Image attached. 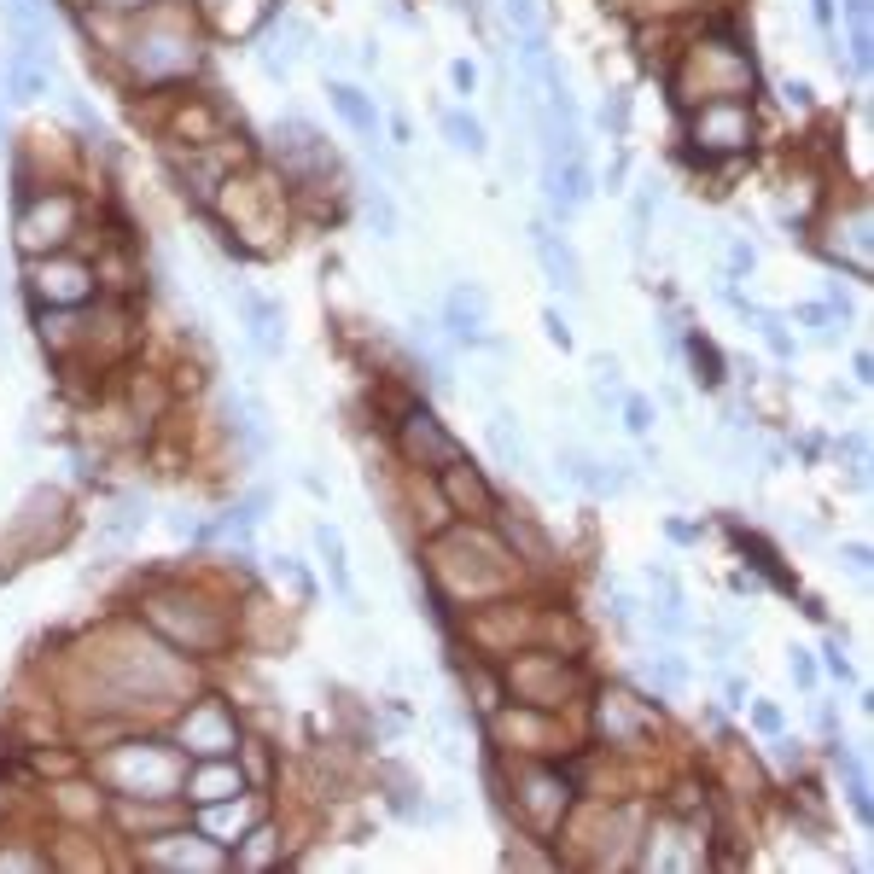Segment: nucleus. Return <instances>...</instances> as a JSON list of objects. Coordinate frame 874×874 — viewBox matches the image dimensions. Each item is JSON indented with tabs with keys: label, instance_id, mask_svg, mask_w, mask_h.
I'll return each mask as SVG.
<instances>
[{
	"label": "nucleus",
	"instance_id": "nucleus-22",
	"mask_svg": "<svg viewBox=\"0 0 874 874\" xmlns=\"http://www.w3.org/2000/svg\"><path fill=\"white\" fill-rule=\"evenodd\" d=\"M589 367H595V385H600V391H618V379H624L618 356H595V362H589Z\"/></svg>",
	"mask_w": 874,
	"mask_h": 874
},
{
	"label": "nucleus",
	"instance_id": "nucleus-31",
	"mask_svg": "<svg viewBox=\"0 0 874 874\" xmlns=\"http://www.w3.org/2000/svg\"><path fill=\"white\" fill-rule=\"evenodd\" d=\"M752 717H758V729H764V734H775V729H781V711H775V706H758Z\"/></svg>",
	"mask_w": 874,
	"mask_h": 874
},
{
	"label": "nucleus",
	"instance_id": "nucleus-5",
	"mask_svg": "<svg viewBox=\"0 0 874 874\" xmlns=\"http://www.w3.org/2000/svg\"><path fill=\"white\" fill-rule=\"evenodd\" d=\"M443 327H449L455 344H490V332H484V292H478V286H455L449 303H443Z\"/></svg>",
	"mask_w": 874,
	"mask_h": 874
},
{
	"label": "nucleus",
	"instance_id": "nucleus-12",
	"mask_svg": "<svg viewBox=\"0 0 874 874\" xmlns=\"http://www.w3.org/2000/svg\"><path fill=\"white\" fill-rule=\"evenodd\" d=\"M367 216H374V233H379V239H397V199H391L379 181L367 187Z\"/></svg>",
	"mask_w": 874,
	"mask_h": 874
},
{
	"label": "nucleus",
	"instance_id": "nucleus-27",
	"mask_svg": "<svg viewBox=\"0 0 874 874\" xmlns=\"http://www.w3.org/2000/svg\"><path fill=\"white\" fill-rule=\"evenodd\" d=\"M275 572H286V577H292V583H298V589H303V595H310V589H315V583H310V572H303V565H298V560H286V554H280V560H275Z\"/></svg>",
	"mask_w": 874,
	"mask_h": 874
},
{
	"label": "nucleus",
	"instance_id": "nucleus-16",
	"mask_svg": "<svg viewBox=\"0 0 874 874\" xmlns=\"http://www.w3.org/2000/svg\"><path fill=\"white\" fill-rule=\"evenodd\" d=\"M140 525H146V501L129 496V501H117V508H111L105 531H111V536H129V531H140Z\"/></svg>",
	"mask_w": 874,
	"mask_h": 874
},
{
	"label": "nucleus",
	"instance_id": "nucleus-25",
	"mask_svg": "<svg viewBox=\"0 0 874 874\" xmlns=\"http://www.w3.org/2000/svg\"><path fill=\"white\" fill-rule=\"evenodd\" d=\"M449 82H455V94H473L478 88V70L466 65V59H455V65H449Z\"/></svg>",
	"mask_w": 874,
	"mask_h": 874
},
{
	"label": "nucleus",
	"instance_id": "nucleus-15",
	"mask_svg": "<svg viewBox=\"0 0 874 874\" xmlns=\"http://www.w3.org/2000/svg\"><path fill=\"white\" fill-rule=\"evenodd\" d=\"M752 321H758V332H764V344H770V350L781 356V362H793V338H787L781 315H770V310H758V303H752Z\"/></svg>",
	"mask_w": 874,
	"mask_h": 874
},
{
	"label": "nucleus",
	"instance_id": "nucleus-18",
	"mask_svg": "<svg viewBox=\"0 0 874 874\" xmlns=\"http://www.w3.org/2000/svg\"><path fill=\"white\" fill-rule=\"evenodd\" d=\"M624 426H630L635 437H647V432H653V402H647V397H624Z\"/></svg>",
	"mask_w": 874,
	"mask_h": 874
},
{
	"label": "nucleus",
	"instance_id": "nucleus-23",
	"mask_svg": "<svg viewBox=\"0 0 874 874\" xmlns=\"http://www.w3.org/2000/svg\"><path fill=\"white\" fill-rule=\"evenodd\" d=\"M543 332H548V344L572 350V327H565V315H560V310H543Z\"/></svg>",
	"mask_w": 874,
	"mask_h": 874
},
{
	"label": "nucleus",
	"instance_id": "nucleus-10",
	"mask_svg": "<svg viewBox=\"0 0 874 874\" xmlns=\"http://www.w3.org/2000/svg\"><path fill=\"white\" fill-rule=\"evenodd\" d=\"M490 443H496V461L508 466V473H519L531 455H525V437H519V426H513V414H496L490 420Z\"/></svg>",
	"mask_w": 874,
	"mask_h": 874
},
{
	"label": "nucleus",
	"instance_id": "nucleus-20",
	"mask_svg": "<svg viewBox=\"0 0 874 874\" xmlns=\"http://www.w3.org/2000/svg\"><path fill=\"white\" fill-rule=\"evenodd\" d=\"M501 6H508V18H513V30H543V12H536V0H501Z\"/></svg>",
	"mask_w": 874,
	"mask_h": 874
},
{
	"label": "nucleus",
	"instance_id": "nucleus-17",
	"mask_svg": "<svg viewBox=\"0 0 874 874\" xmlns=\"http://www.w3.org/2000/svg\"><path fill=\"white\" fill-rule=\"evenodd\" d=\"M793 315H798L805 327H816V338H833V327H840V315H833L828 303H798Z\"/></svg>",
	"mask_w": 874,
	"mask_h": 874
},
{
	"label": "nucleus",
	"instance_id": "nucleus-21",
	"mask_svg": "<svg viewBox=\"0 0 874 874\" xmlns=\"http://www.w3.org/2000/svg\"><path fill=\"white\" fill-rule=\"evenodd\" d=\"M600 122H607L612 134H624V122H630V100H624V94H607V100H600Z\"/></svg>",
	"mask_w": 874,
	"mask_h": 874
},
{
	"label": "nucleus",
	"instance_id": "nucleus-2",
	"mask_svg": "<svg viewBox=\"0 0 874 874\" xmlns=\"http://www.w3.org/2000/svg\"><path fill=\"white\" fill-rule=\"evenodd\" d=\"M746 134H752V117H746V105L734 100H706L694 117V140H706V152H741Z\"/></svg>",
	"mask_w": 874,
	"mask_h": 874
},
{
	"label": "nucleus",
	"instance_id": "nucleus-28",
	"mask_svg": "<svg viewBox=\"0 0 874 874\" xmlns=\"http://www.w3.org/2000/svg\"><path fill=\"white\" fill-rule=\"evenodd\" d=\"M787 664H793V676H798V682H805V688L816 682V664L805 659V647H793V659H787Z\"/></svg>",
	"mask_w": 874,
	"mask_h": 874
},
{
	"label": "nucleus",
	"instance_id": "nucleus-26",
	"mask_svg": "<svg viewBox=\"0 0 874 874\" xmlns=\"http://www.w3.org/2000/svg\"><path fill=\"white\" fill-rule=\"evenodd\" d=\"M840 560H845V572H857V577L869 572V548H863V543H845V548H840Z\"/></svg>",
	"mask_w": 874,
	"mask_h": 874
},
{
	"label": "nucleus",
	"instance_id": "nucleus-30",
	"mask_svg": "<svg viewBox=\"0 0 874 874\" xmlns=\"http://www.w3.org/2000/svg\"><path fill=\"white\" fill-rule=\"evenodd\" d=\"M822 653H828V671H833V676H851V659H845V647H840V642H828Z\"/></svg>",
	"mask_w": 874,
	"mask_h": 874
},
{
	"label": "nucleus",
	"instance_id": "nucleus-1",
	"mask_svg": "<svg viewBox=\"0 0 874 874\" xmlns=\"http://www.w3.org/2000/svg\"><path fill=\"white\" fill-rule=\"evenodd\" d=\"M402 455H409L414 466H432V473H449L455 461H461V443H455L449 432L437 426V414L414 409L409 420H402Z\"/></svg>",
	"mask_w": 874,
	"mask_h": 874
},
{
	"label": "nucleus",
	"instance_id": "nucleus-6",
	"mask_svg": "<svg viewBox=\"0 0 874 874\" xmlns=\"http://www.w3.org/2000/svg\"><path fill=\"white\" fill-rule=\"evenodd\" d=\"M327 100H332V111H338L344 122H350V134L374 152L379 146V111H374V100H367L362 88H350V82H327Z\"/></svg>",
	"mask_w": 874,
	"mask_h": 874
},
{
	"label": "nucleus",
	"instance_id": "nucleus-24",
	"mask_svg": "<svg viewBox=\"0 0 874 874\" xmlns=\"http://www.w3.org/2000/svg\"><path fill=\"white\" fill-rule=\"evenodd\" d=\"M752 245H741V239H729V275H752Z\"/></svg>",
	"mask_w": 874,
	"mask_h": 874
},
{
	"label": "nucleus",
	"instance_id": "nucleus-34",
	"mask_svg": "<svg viewBox=\"0 0 874 874\" xmlns=\"http://www.w3.org/2000/svg\"><path fill=\"white\" fill-rule=\"evenodd\" d=\"M845 6H851V18H857V23H869V0H845Z\"/></svg>",
	"mask_w": 874,
	"mask_h": 874
},
{
	"label": "nucleus",
	"instance_id": "nucleus-13",
	"mask_svg": "<svg viewBox=\"0 0 874 874\" xmlns=\"http://www.w3.org/2000/svg\"><path fill=\"white\" fill-rule=\"evenodd\" d=\"M443 478H449V496H455V501H473V508H490V490H484V484L473 478V466H461V461H455V466H449Z\"/></svg>",
	"mask_w": 874,
	"mask_h": 874
},
{
	"label": "nucleus",
	"instance_id": "nucleus-7",
	"mask_svg": "<svg viewBox=\"0 0 874 874\" xmlns=\"http://www.w3.org/2000/svg\"><path fill=\"white\" fill-rule=\"evenodd\" d=\"M437 129H443V140H449L455 152H466V158H484V152H490V140H484V122H478V117H466V111H443V117H437Z\"/></svg>",
	"mask_w": 874,
	"mask_h": 874
},
{
	"label": "nucleus",
	"instance_id": "nucleus-11",
	"mask_svg": "<svg viewBox=\"0 0 874 874\" xmlns=\"http://www.w3.org/2000/svg\"><path fill=\"white\" fill-rule=\"evenodd\" d=\"M600 729H607L612 741H624V746H635V741H642V723L630 717V706H624L618 694H607V706H600Z\"/></svg>",
	"mask_w": 874,
	"mask_h": 874
},
{
	"label": "nucleus",
	"instance_id": "nucleus-14",
	"mask_svg": "<svg viewBox=\"0 0 874 874\" xmlns=\"http://www.w3.org/2000/svg\"><path fill=\"white\" fill-rule=\"evenodd\" d=\"M688 356H694V367H699V385H723V356H717V344H706V338H688Z\"/></svg>",
	"mask_w": 874,
	"mask_h": 874
},
{
	"label": "nucleus",
	"instance_id": "nucleus-29",
	"mask_svg": "<svg viewBox=\"0 0 874 874\" xmlns=\"http://www.w3.org/2000/svg\"><path fill=\"white\" fill-rule=\"evenodd\" d=\"M851 65L869 70V30H863V23H857V35H851Z\"/></svg>",
	"mask_w": 874,
	"mask_h": 874
},
{
	"label": "nucleus",
	"instance_id": "nucleus-9",
	"mask_svg": "<svg viewBox=\"0 0 874 874\" xmlns=\"http://www.w3.org/2000/svg\"><path fill=\"white\" fill-rule=\"evenodd\" d=\"M315 548H321V560H327L332 589H338V595L350 600V560H344V536L332 531V525H315Z\"/></svg>",
	"mask_w": 874,
	"mask_h": 874
},
{
	"label": "nucleus",
	"instance_id": "nucleus-19",
	"mask_svg": "<svg viewBox=\"0 0 874 874\" xmlns=\"http://www.w3.org/2000/svg\"><path fill=\"white\" fill-rule=\"evenodd\" d=\"M199 798H228V793H239V775H228V770H211V775H199V787H193Z\"/></svg>",
	"mask_w": 874,
	"mask_h": 874
},
{
	"label": "nucleus",
	"instance_id": "nucleus-8",
	"mask_svg": "<svg viewBox=\"0 0 874 874\" xmlns=\"http://www.w3.org/2000/svg\"><path fill=\"white\" fill-rule=\"evenodd\" d=\"M508 543L519 548V554H525L531 565H554V543H548V531H543V525H531V519H525L519 508L508 513Z\"/></svg>",
	"mask_w": 874,
	"mask_h": 874
},
{
	"label": "nucleus",
	"instance_id": "nucleus-32",
	"mask_svg": "<svg viewBox=\"0 0 874 874\" xmlns=\"http://www.w3.org/2000/svg\"><path fill=\"white\" fill-rule=\"evenodd\" d=\"M851 374H857V385H869V379H874V362H869V350H857V356H851Z\"/></svg>",
	"mask_w": 874,
	"mask_h": 874
},
{
	"label": "nucleus",
	"instance_id": "nucleus-4",
	"mask_svg": "<svg viewBox=\"0 0 874 874\" xmlns=\"http://www.w3.org/2000/svg\"><path fill=\"white\" fill-rule=\"evenodd\" d=\"M239 310H245V332H251L257 356H280V350H286V315H280V303H268L263 292L239 286Z\"/></svg>",
	"mask_w": 874,
	"mask_h": 874
},
{
	"label": "nucleus",
	"instance_id": "nucleus-3",
	"mask_svg": "<svg viewBox=\"0 0 874 874\" xmlns=\"http://www.w3.org/2000/svg\"><path fill=\"white\" fill-rule=\"evenodd\" d=\"M531 251H536V263H543L548 286H560L565 298H577V292H583V263H577V251L548 228V221H531Z\"/></svg>",
	"mask_w": 874,
	"mask_h": 874
},
{
	"label": "nucleus",
	"instance_id": "nucleus-33",
	"mask_svg": "<svg viewBox=\"0 0 874 874\" xmlns=\"http://www.w3.org/2000/svg\"><path fill=\"white\" fill-rule=\"evenodd\" d=\"M723 694H729V706H746V688H741V676H729V682H723Z\"/></svg>",
	"mask_w": 874,
	"mask_h": 874
}]
</instances>
